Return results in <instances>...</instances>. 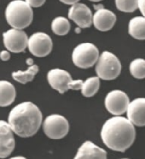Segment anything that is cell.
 I'll return each mask as SVG.
<instances>
[{
  "label": "cell",
  "mask_w": 145,
  "mask_h": 159,
  "mask_svg": "<svg viewBox=\"0 0 145 159\" xmlns=\"http://www.w3.org/2000/svg\"><path fill=\"white\" fill-rule=\"evenodd\" d=\"M101 138L108 148L125 152L134 143L136 129L127 118L115 116L104 122L101 130Z\"/></svg>",
  "instance_id": "1"
},
{
  "label": "cell",
  "mask_w": 145,
  "mask_h": 159,
  "mask_svg": "<svg viewBox=\"0 0 145 159\" xmlns=\"http://www.w3.org/2000/svg\"><path fill=\"white\" fill-rule=\"evenodd\" d=\"M43 115L39 108L27 101L15 106L10 112L8 123L15 134L21 138L32 137L42 124Z\"/></svg>",
  "instance_id": "2"
},
{
  "label": "cell",
  "mask_w": 145,
  "mask_h": 159,
  "mask_svg": "<svg viewBox=\"0 0 145 159\" xmlns=\"http://www.w3.org/2000/svg\"><path fill=\"white\" fill-rule=\"evenodd\" d=\"M5 18L13 28L24 29L32 23L33 12L25 0H13L6 7Z\"/></svg>",
  "instance_id": "3"
},
{
  "label": "cell",
  "mask_w": 145,
  "mask_h": 159,
  "mask_svg": "<svg viewBox=\"0 0 145 159\" xmlns=\"http://www.w3.org/2000/svg\"><path fill=\"white\" fill-rule=\"evenodd\" d=\"M121 63L116 56L105 51L99 55L96 65L97 76L104 80H112L121 75Z\"/></svg>",
  "instance_id": "4"
},
{
  "label": "cell",
  "mask_w": 145,
  "mask_h": 159,
  "mask_svg": "<svg viewBox=\"0 0 145 159\" xmlns=\"http://www.w3.org/2000/svg\"><path fill=\"white\" fill-rule=\"evenodd\" d=\"M47 80L50 86L61 94L65 93L68 90H80L83 84V80H73L68 71L61 69L50 70L47 74Z\"/></svg>",
  "instance_id": "5"
},
{
  "label": "cell",
  "mask_w": 145,
  "mask_h": 159,
  "mask_svg": "<svg viewBox=\"0 0 145 159\" xmlns=\"http://www.w3.org/2000/svg\"><path fill=\"white\" fill-rule=\"evenodd\" d=\"M99 57V51L91 43H82L73 49L72 61L80 69H89L97 63Z\"/></svg>",
  "instance_id": "6"
},
{
  "label": "cell",
  "mask_w": 145,
  "mask_h": 159,
  "mask_svg": "<svg viewBox=\"0 0 145 159\" xmlns=\"http://www.w3.org/2000/svg\"><path fill=\"white\" fill-rule=\"evenodd\" d=\"M45 135L51 139H61L69 132V122L61 115H50L43 123Z\"/></svg>",
  "instance_id": "7"
},
{
  "label": "cell",
  "mask_w": 145,
  "mask_h": 159,
  "mask_svg": "<svg viewBox=\"0 0 145 159\" xmlns=\"http://www.w3.org/2000/svg\"><path fill=\"white\" fill-rule=\"evenodd\" d=\"M52 46L51 38L43 32H38L32 34L28 40L29 52L37 57L48 56L52 51Z\"/></svg>",
  "instance_id": "8"
},
{
  "label": "cell",
  "mask_w": 145,
  "mask_h": 159,
  "mask_svg": "<svg viewBox=\"0 0 145 159\" xmlns=\"http://www.w3.org/2000/svg\"><path fill=\"white\" fill-rule=\"evenodd\" d=\"M4 45L9 52L20 53L28 47V37L22 29L11 28L3 34Z\"/></svg>",
  "instance_id": "9"
},
{
  "label": "cell",
  "mask_w": 145,
  "mask_h": 159,
  "mask_svg": "<svg viewBox=\"0 0 145 159\" xmlns=\"http://www.w3.org/2000/svg\"><path fill=\"white\" fill-rule=\"evenodd\" d=\"M130 100L127 94L121 90L111 91L105 98V107L110 114L121 116L127 110Z\"/></svg>",
  "instance_id": "10"
},
{
  "label": "cell",
  "mask_w": 145,
  "mask_h": 159,
  "mask_svg": "<svg viewBox=\"0 0 145 159\" xmlns=\"http://www.w3.org/2000/svg\"><path fill=\"white\" fill-rule=\"evenodd\" d=\"M92 16L93 15L90 8L79 2L72 4L68 11V18L80 28H90L92 25Z\"/></svg>",
  "instance_id": "11"
},
{
  "label": "cell",
  "mask_w": 145,
  "mask_h": 159,
  "mask_svg": "<svg viewBox=\"0 0 145 159\" xmlns=\"http://www.w3.org/2000/svg\"><path fill=\"white\" fill-rule=\"evenodd\" d=\"M15 146L14 132L7 121L0 120V158L11 155Z\"/></svg>",
  "instance_id": "12"
},
{
  "label": "cell",
  "mask_w": 145,
  "mask_h": 159,
  "mask_svg": "<svg viewBox=\"0 0 145 159\" xmlns=\"http://www.w3.org/2000/svg\"><path fill=\"white\" fill-rule=\"evenodd\" d=\"M127 119L137 127L145 126V98H138L129 103L126 110Z\"/></svg>",
  "instance_id": "13"
},
{
  "label": "cell",
  "mask_w": 145,
  "mask_h": 159,
  "mask_svg": "<svg viewBox=\"0 0 145 159\" xmlns=\"http://www.w3.org/2000/svg\"><path fill=\"white\" fill-rule=\"evenodd\" d=\"M116 20L117 18L114 12L103 7L96 11L92 16V24L97 30L107 32L114 28Z\"/></svg>",
  "instance_id": "14"
},
{
  "label": "cell",
  "mask_w": 145,
  "mask_h": 159,
  "mask_svg": "<svg viewBox=\"0 0 145 159\" xmlns=\"http://www.w3.org/2000/svg\"><path fill=\"white\" fill-rule=\"evenodd\" d=\"M75 159H106L107 152L105 150L96 145L91 141L84 142L80 146L77 154L74 157Z\"/></svg>",
  "instance_id": "15"
},
{
  "label": "cell",
  "mask_w": 145,
  "mask_h": 159,
  "mask_svg": "<svg viewBox=\"0 0 145 159\" xmlns=\"http://www.w3.org/2000/svg\"><path fill=\"white\" fill-rule=\"evenodd\" d=\"M16 91L13 84L7 80H0V107H7L13 104Z\"/></svg>",
  "instance_id": "16"
},
{
  "label": "cell",
  "mask_w": 145,
  "mask_h": 159,
  "mask_svg": "<svg viewBox=\"0 0 145 159\" xmlns=\"http://www.w3.org/2000/svg\"><path fill=\"white\" fill-rule=\"evenodd\" d=\"M128 33L138 40H145V17L136 16L129 21Z\"/></svg>",
  "instance_id": "17"
},
{
  "label": "cell",
  "mask_w": 145,
  "mask_h": 159,
  "mask_svg": "<svg viewBox=\"0 0 145 159\" xmlns=\"http://www.w3.org/2000/svg\"><path fill=\"white\" fill-rule=\"evenodd\" d=\"M38 72V66L36 64L29 66L26 71H16L12 73V78L17 82L21 84H27L34 79L35 75Z\"/></svg>",
  "instance_id": "18"
},
{
  "label": "cell",
  "mask_w": 145,
  "mask_h": 159,
  "mask_svg": "<svg viewBox=\"0 0 145 159\" xmlns=\"http://www.w3.org/2000/svg\"><path fill=\"white\" fill-rule=\"evenodd\" d=\"M100 87V78L97 77H90L83 81L81 87V93L86 98L93 97L96 95Z\"/></svg>",
  "instance_id": "19"
},
{
  "label": "cell",
  "mask_w": 145,
  "mask_h": 159,
  "mask_svg": "<svg viewBox=\"0 0 145 159\" xmlns=\"http://www.w3.org/2000/svg\"><path fill=\"white\" fill-rule=\"evenodd\" d=\"M71 25L69 21L65 17H55L51 22V29L54 34L59 36H64L70 31Z\"/></svg>",
  "instance_id": "20"
},
{
  "label": "cell",
  "mask_w": 145,
  "mask_h": 159,
  "mask_svg": "<svg viewBox=\"0 0 145 159\" xmlns=\"http://www.w3.org/2000/svg\"><path fill=\"white\" fill-rule=\"evenodd\" d=\"M130 73L136 79H144L145 59H134L130 64Z\"/></svg>",
  "instance_id": "21"
},
{
  "label": "cell",
  "mask_w": 145,
  "mask_h": 159,
  "mask_svg": "<svg viewBox=\"0 0 145 159\" xmlns=\"http://www.w3.org/2000/svg\"><path fill=\"white\" fill-rule=\"evenodd\" d=\"M118 10L125 13H132L138 9V0H115Z\"/></svg>",
  "instance_id": "22"
},
{
  "label": "cell",
  "mask_w": 145,
  "mask_h": 159,
  "mask_svg": "<svg viewBox=\"0 0 145 159\" xmlns=\"http://www.w3.org/2000/svg\"><path fill=\"white\" fill-rule=\"evenodd\" d=\"M32 8H38L45 3V0H25Z\"/></svg>",
  "instance_id": "23"
},
{
  "label": "cell",
  "mask_w": 145,
  "mask_h": 159,
  "mask_svg": "<svg viewBox=\"0 0 145 159\" xmlns=\"http://www.w3.org/2000/svg\"><path fill=\"white\" fill-rule=\"evenodd\" d=\"M11 58V54L9 51H2L0 52V59L2 61H8Z\"/></svg>",
  "instance_id": "24"
},
{
  "label": "cell",
  "mask_w": 145,
  "mask_h": 159,
  "mask_svg": "<svg viewBox=\"0 0 145 159\" xmlns=\"http://www.w3.org/2000/svg\"><path fill=\"white\" fill-rule=\"evenodd\" d=\"M138 9L143 16L145 17V0H138Z\"/></svg>",
  "instance_id": "25"
},
{
  "label": "cell",
  "mask_w": 145,
  "mask_h": 159,
  "mask_svg": "<svg viewBox=\"0 0 145 159\" xmlns=\"http://www.w3.org/2000/svg\"><path fill=\"white\" fill-rule=\"evenodd\" d=\"M62 3L65 4H68V5H72V4H74L78 3L80 0H60Z\"/></svg>",
  "instance_id": "26"
},
{
  "label": "cell",
  "mask_w": 145,
  "mask_h": 159,
  "mask_svg": "<svg viewBox=\"0 0 145 159\" xmlns=\"http://www.w3.org/2000/svg\"><path fill=\"white\" fill-rule=\"evenodd\" d=\"M26 62H27V64H28V66H31L33 64V60L32 58H28L27 59V61H26Z\"/></svg>",
  "instance_id": "27"
},
{
  "label": "cell",
  "mask_w": 145,
  "mask_h": 159,
  "mask_svg": "<svg viewBox=\"0 0 145 159\" xmlns=\"http://www.w3.org/2000/svg\"><path fill=\"white\" fill-rule=\"evenodd\" d=\"M104 6L103 5V4H98V5H94V9L97 11V10H99V9H101V8H103Z\"/></svg>",
  "instance_id": "28"
},
{
  "label": "cell",
  "mask_w": 145,
  "mask_h": 159,
  "mask_svg": "<svg viewBox=\"0 0 145 159\" xmlns=\"http://www.w3.org/2000/svg\"><path fill=\"white\" fill-rule=\"evenodd\" d=\"M80 32H81V28L80 27H78V28H75V33L76 34H80Z\"/></svg>",
  "instance_id": "29"
},
{
  "label": "cell",
  "mask_w": 145,
  "mask_h": 159,
  "mask_svg": "<svg viewBox=\"0 0 145 159\" xmlns=\"http://www.w3.org/2000/svg\"><path fill=\"white\" fill-rule=\"evenodd\" d=\"M12 158L13 159H15V158H19V159H21V158H22V159H24L25 157H21V156H17V157H12Z\"/></svg>",
  "instance_id": "30"
},
{
  "label": "cell",
  "mask_w": 145,
  "mask_h": 159,
  "mask_svg": "<svg viewBox=\"0 0 145 159\" xmlns=\"http://www.w3.org/2000/svg\"><path fill=\"white\" fill-rule=\"evenodd\" d=\"M90 1H91V2H100L102 0H90Z\"/></svg>",
  "instance_id": "31"
}]
</instances>
